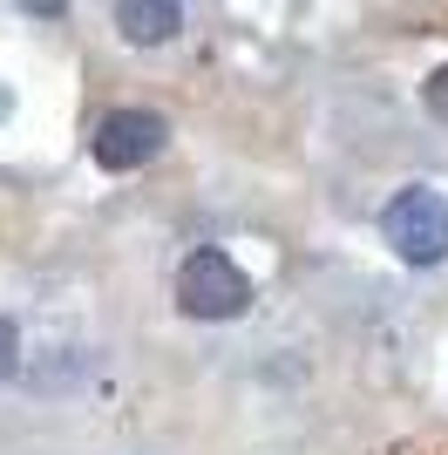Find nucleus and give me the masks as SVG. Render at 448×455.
Instances as JSON below:
<instances>
[{"label": "nucleus", "mask_w": 448, "mask_h": 455, "mask_svg": "<svg viewBox=\"0 0 448 455\" xmlns=\"http://www.w3.org/2000/svg\"><path fill=\"white\" fill-rule=\"evenodd\" d=\"M380 238L394 245L401 266H442L448 259V197L428 184L394 190V204L380 211Z\"/></svg>", "instance_id": "f257e3e1"}, {"label": "nucleus", "mask_w": 448, "mask_h": 455, "mask_svg": "<svg viewBox=\"0 0 448 455\" xmlns=\"http://www.w3.org/2000/svg\"><path fill=\"white\" fill-rule=\"evenodd\" d=\"M20 367V333H14V320H0V380Z\"/></svg>", "instance_id": "423d86ee"}, {"label": "nucleus", "mask_w": 448, "mask_h": 455, "mask_svg": "<svg viewBox=\"0 0 448 455\" xmlns=\"http://www.w3.org/2000/svg\"><path fill=\"white\" fill-rule=\"evenodd\" d=\"M116 28L136 48H156V41H170L184 28V0H116Z\"/></svg>", "instance_id": "20e7f679"}, {"label": "nucleus", "mask_w": 448, "mask_h": 455, "mask_svg": "<svg viewBox=\"0 0 448 455\" xmlns=\"http://www.w3.org/2000/svg\"><path fill=\"white\" fill-rule=\"evenodd\" d=\"M164 136H170V123L156 109H116L95 123V164L102 171H143L149 156L164 150Z\"/></svg>", "instance_id": "7ed1b4c3"}, {"label": "nucleus", "mask_w": 448, "mask_h": 455, "mask_svg": "<svg viewBox=\"0 0 448 455\" xmlns=\"http://www.w3.org/2000/svg\"><path fill=\"white\" fill-rule=\"evenodd\" d=\"M421 102H428V116H435V123H448V61H442V68H435V76H428V89H421Z\"/></svg>", "instance_id": "39448f33"}, {"label": "nucleus", "mask_w": 448, "mask_h": 455, "mask_svg": "<svg viewBox=\"0 0 448 455\" xmlns=\"http://www.w3.org/2000/svg\"><path fill=\"white\" fill-rule=\"evenodd\" d=\"M7 109H14V95H7V82H0V123H7Z\"/></svg>", "instance_id": "6e6552de"}, {"label": "nucleus", "mask_w": 448, "mask_h": 455, "mask_svg": "<svg viewBox=\"0 0 448 455\" xmlns=\"http://www.w3.org/2000/svg\"><path fill=\"white\" fill-rule=\"evenodd\" d=\"M14 7H28L35 20H61V14H68V0H14Z\"/></svg>", "instance_id": "0eeeda50"}, {"label": "nucleus", "mask_w": 448, "mask_h": 455, "mask_svg": "<svg viewBox=\"0 0 448 455\" xmlns=\"http://www.w3.org/2000/svg\"><path fill=\"white\" fill-rule=\"evenodd\" d=\"M177 306L190 320H238V313H252V272L218 245L190 251L177 272Z\"/></svg>", "instance_id": "f03ea898"}]
</instances>
